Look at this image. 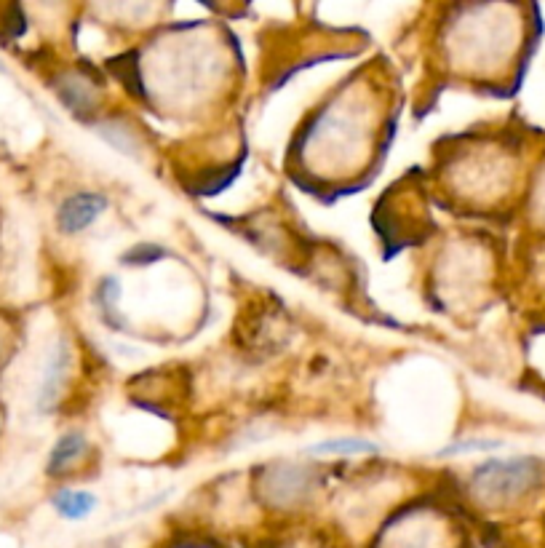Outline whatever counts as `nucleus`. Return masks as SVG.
Masks as SVG:
<instances>
[{
    "mask_svg": "<svg viewBox=\"0 0 545 548\" xmlns=\"http://www.w3.org/2000/svg\"><path fill=\"white\" fill-rule=\"evenodd\" d=\"M529 476H532V471L521 460H492V463L481 466L473 474V487L481 495H489V498L511 495V492L521 490L529 482Z\"/></svg>",
    "mask_w": 545,
    "mask_h": 548,
    "instance_id": "nucleus-1",
    "label": "nucleus"
},
{
    "mask_svg": "<svg viewBox=\"0 0 545 548\" xmlns=\"http://www.w3.org/2000/svg\"><path fill=\"white\" fill-rule=\"evenodd\" d=\"M105 209V198L97 193H78V196L67 198L65 206L59 209V228L65 233H81L97 220Z\"/></svg>",
    "mask_w": 545,
    "mask_h": 548,
    "instance_id": "nucleus-2",
    "label": "nucleus"
},
{
    "mask_svg": "<svg viewBox=\"0 0 545 548\" xmlns=\"http://www.w3.org/2000/svg\"><path fill=\"white\" fill-rule=\"evenodd\" d=\"M83 447H86V442H83L81 434L62 436V439L57 442V447H54V452H51V463H49L51 474H65L67 468L81 458Z\"/></svg>",
    "mask_w": 545,
    "mask_h": 548,
    "instance_id": "nucleus-3",
    "label": "nucleus"
},
{
    "mask_svg": "<svg viewBox=\"0 0 545 548\" xmlns=\"http://www.w3.org/2000/svg\"><path fill=\"white\" fill-rule=\"evenodd\" d=\"M94 503H97L94 495H89V492H75V490H62L57 498H54L57 511L62 516H67V519H83V516H89Z\"/></svg>",
    "mask_w": 545,
    "mask_h": 548,
    "instance_id": "nucleus-4",
    "label": "nucleus"
},
{
    "mask_svg": "<svg viewBox=\"0 0 545 548\" xmlns=\"http://www.w3.org/2000/svg\"><path fill=\"white\" fill-rule=\"evenodd\" d=\"M377 447L364 439H332V442H321L313 447L318 455H358V452H375Z\"/></svg>",
    "mask_w": 545,
    "mask_h": 548,
    "instance_id": "nucleus-5",
    "label": "nucleus"
}]
</instances>
